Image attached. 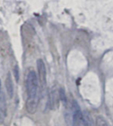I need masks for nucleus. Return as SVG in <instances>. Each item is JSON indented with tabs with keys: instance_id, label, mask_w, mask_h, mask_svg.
Returning <instances> with one entry per match:
<instances>
[{
	"instance_id": "nucleus-1",
	"label": "nucleus",
	"mask_w": 113,
	"mask_h": 126,
	"mask_svg": "<svg viewBox=\"0 0 113 126\" xmlns=\"http://www.w3.org/2000/svg\"><path fill=\"white\" fill-rule=\"evenodd\" d=\"M26 86H27V101L26 109L30 114L36 113L39 105L40 94H39V83L37 76L34 71L28 72L26 79Z\"/></svg>"
},
{
	"instance_id": "nucleus-2",
	"label": "nucleus",
	"mask_w": 113,
	"mask_h": 126,
	"mask_svg": "<svg viewBox=\"0 0 113 126\" xmlns=\"http://www.w3.org/2000/svg\"><path fill=\"white\" fill-rule=\"evenodd\" d=\"M37 70H38V76H39V82H40L42 89L43 91L46 90L47 86V76H46V67L42 59L37 60Z\"/></svg>"
},
{
	"instance_id": "nucleus-3",
	"label": "nucleus",
	"mask_w": 113,
	"mask_h": 126,
	"mask_svg": "<svg viewBox=\"0 0 113 126\" xmlns=\"http://www.w3.org/2000/svg\"><path fill=\"white\" fill-rule=\"evenodd\" d=\"M59 94L58 92L55 90H52L50 93L49 95V107L51 109H56L58 108V102H59Z\"/></svg>"
},
{
	"instance_id": "nucleus-4",
	"label": "nucleus",
	"mask_w": 113,
	"mask_h": 126,
	"mask_svg": "<svg viewBox=\"0 0 113 126\" xmlns=\"http://www.w3.org/2000/svg\"><path fill=\"white\" fill-rule=\"evenodd\" d=\"M7 114V107L6 101H5V96L4 93H1L0 94V122H3L4 118L6 117Z\"/></svg>"
},
{
	"instance_id": "nucleus-5",
	"label": "nucleus",
	"mask_w": 113,
	"mask_h": 126,
	"mask_svg": "<svg viewBox=\"0 0 113 126\" xmlns=\"http://www.w3.org/2000/svg\"><path fill=\"white\" fill-rule=\"evenodd\" d=\"M5 88H6V92L9 98H13V93H14V88H13V79H12V75H11L10 72L7 73L6 79H5Z\"/></svg>"
},
{
	"instance_id": "nucleus-6",
	"label": "nucleus",
	"mask_w": 113,
	"mask_h": 126,
	"mask_svg": "<svg viewBox=\"0 0 113 126\" xmlns=\"http://www.w3.org/2000/svg\"><path fill=\"white\" fill-rule=\"evenodd\" d=\"M65 121L67 126H73V112L71 105L66 108L65 112Z\"/></svg>"
},
{
	"instance_id": "nucleus-7",
	"label": "nucleus",
	"mask_w": 113,
	"mask_h": 126,
	"mask_svg": "<svg viewBox=\"0 0 113 126\" xmlns=\"http://www.w3.org/2000/svg\"><path fill=\"white\" fill-rule=\"evenodd\" d=\"M82 115H83V118H84V122L86 126H93V120L91 116L89 115V113L87 111L82 112Z\"/></svg>"
},
{
	"instance_id": "nucleus-8",
	"label": "nucleus",
	"mask_w": 113,
	"mask_h": 126,
	"mask_svg": "<svg viewBox=\"0 0 113 126\" xmlns=\"http://www.w3.org/2000/svg\"><path fill=\"white\" fill-rule=\"evenodd\" d=\"M95 126H108V124H107L106 120L103 116H97Z\"/></svg>"
},
{
	"instance_id": "nucleus-9",
	"label": "nucleus",
	"mask_w": 113,
	"mask_h": 126,
	"mask_svg": "<svg viewBox=\"0 0 113 126\" xmlns=\"http://www.w3.org/2000/svg\"><path fill=\"white\" fill-rule=\"evenodd\" d=\"M58 94H59V99L61 101H63L65 104L67 103V101H66V96H65V90L63 88H60L58 91Z\"/></svg>"
},
{
	"instance_id": "nucleus-10",
	"label": "nucleus",
	"mask_w": 113,
	"mask_h": 126,
	"mask_svg": "<svg viewBox=\"0 0 113 126\" xmlns=\"http://www.w3.org/2000/svg\"><path fill=\"white\" fill-rule=\"evenodd\" d=\"M13 72H14V76L15 79H16V81H19V68L18 66H15L14 69H13Z\"/></svg>"
},
{
	"instance_id": "nucleus-11",
	"label": "nucleus",
	"mask_w": 113,
	"mask_h": 126,
	"mask_svg": "<svg viewBox=\"0 0 113 126\" xmlns=\"http://www.w3.org/2000/svg\"><path fill=\"white\" fill-rule=\"evenodd\" d=\"M1 93H2V91H1V80H0V94H1Z\"/></svg>"
}]
</instances>
